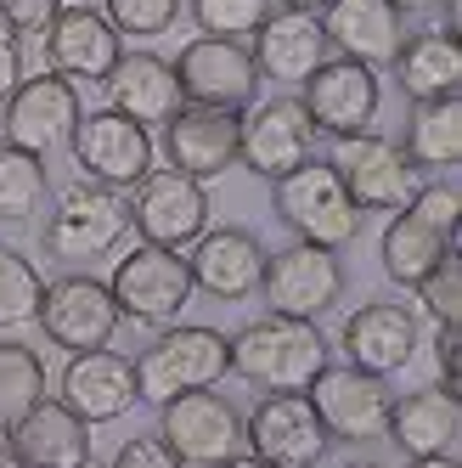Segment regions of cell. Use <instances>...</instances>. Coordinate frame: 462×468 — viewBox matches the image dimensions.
<instances>
[{
	"label": "cell",
	"instance_id": "1",
	"mask_svg": "<svg viewBox=\"0 0 462 468\" xmlns=\"http://www.w3.org/2000/svg\"><path fill=\"white\" fill-rule=\"evenodd\" d=\"M226 350H231V373L266 395H305L316 384V373L327 367V356H333L327 333L316 322L277 316V311L243 322L226 339Z\"/></svg>",
	"mask_w": 462,
	"mask_h": 468
},
{
	"label": "cell",
	"instance_id": "2",
	"mask_svg": "<svg viewBox=\"0 0 462 468\" xmlns=\"http://www.w3.org/2000/svg\"><path fill=\"white\" fill-rule=\"evenodd\" d=\"M130 367H136V400L158 412L163 400H175V395L215 389L231 373V350H226V333L220 327L170 322V327H158V339Z\"/></svg>",
	"mask_w": 462,
	"mask_h": 468
},
{
	"label": "cell",
	"instance_id": "3",
	"mask_svg": "<svg viewBox=\"0 0 462 468\" xmlns=\"http://www.w3.org/2000/svg\"><path fill=\"white\" fill-rule=\"evenodd\" d=\"M124 238H130V204H124V192L90 186V181L62 186L51 215H46V231H40L46 254L62 260L68 271H85V265L119 254Z\"/></svg>",
	"mask_w": 462,
	"mask_h": 468
},
{
	"label": "cell",
	"instance_id": "4",
	"mask_svg": "<svg viewBox=\"0 0 462 468\" xmlns=\"http://www.w3.org/2000/svg\"><path fill=\"white\" fill-rule=\"evenodd\" d=\"M271 209L293 231V243L316 249H350L361 231V209L350 204L344 181L333 176V164H299L282 181H271Z\"/></svg>",
	"mask_w": 462,
	"mask_h": 468
},
{
	"label": "cell",
	"instance_id": "5",
	"mask_svg": "<svg viewBox=\"0 0 462 468\" xmlns=\"http://www.w3.org/2000/svg\"><path fill=\"white\" fill-rule=\"evenodd\" d=\"M108 293L119 305V322H136V327H170L181 322V311L192 305V271H186V254L181 249H152L136 243L130 254H119Z\"/></svg>",
	"mask_w": 462,
	"mask_h": 468
},
{
	"label": "cell",
	"instance_id": "6",
	"mask_svg": "<svg viewBox=\"0 0 462 468\" xmlns=\"http://www.w3.org/2000/svg\"><path fill=\"white\" fill-rule=\"evenodd\" d=\"M333 176L344 181L350 204L361 215H401L412 204V192L423 186L412 158L401 153V142L389 136H373V130H361V136H339L333 142Z\"/></svg>",
	"mask_w": 462,
	"mask_h": 468
},
{
	"label": "cell",
	"instance_id": "7",
	"mask_svg": "<svg viewBox=\"0 0 462 468\" xmlns=\"http://www.w3.org/2000/svg\"><path fill=\"white\" fill-rule=\"evenodd\" d=\"M310 395V407L327 429V441H344V446H373L389 434V407H394V395H389V378L378 373H361V367L350 361H327L316 384L305 389Z\"/></svg>",
	"mask_w": 462,
	"mask_h": 468
},
{
	"label": "cell",
	"instance_id": "8",
	"mask_svg": "<svg viewBox=\"0 0 462 468\" xmlns=\"http://www.w3.org/2000/svg\"><path fill=\"white\" fill-rule=\"evenodd\" d=\"M158 441L170 446L186 468H220L243 446V412L215 389H192L158 407Z\"/></svg>",
	"mask_w": 462,
	"mask_h": 468
},
{
	"label": "cell",
	"instance_id": "9",
	"mask_svg": "<svg viewBox=\"0 0 462 468\" xmlns=\"http://www.w3.org/2000/svg\"><path fill=\"white\" fill-rule=\"evenodd\" d=\"M344 260L339 249H316V243H288L282 254H266V277H259V293L277 316H299L316 322L344 299Z\"/></svg>",
	"mask_w": 462,
	"mask_h": 468
},
{
	"label": "cell",
	"instance_id": "10",
	"mask_svg": "<svg viewBox=\"0 0 462 468\" xmlns=\"http://www.w3.org/2000/svg\"><path fill=\"white\" fill-rule=\"evenodd\" d=\"M79 119H85L79 85L57 80V74L23 80L6 102H0V130H6V147H23V153H35V158L68 153Z\"/></svg>",
	"mask_w": 462,
	"mask_h": 468
},
{
	"label": "cell",
	"instance_id": "11",
	"mask_svg": "<svg viewBox=\"0 0 462 468\" xmlns=\"http://www.w3.org/2000/svg\"><path fill=\"white\" fill-rule=\"evenodd\" d=\"M68 153H74V164L85 170V181H90V186H108V192H130L136 181H147L152 158H158L152 130H142L136 119H124V113H113V108L85 113V119L74 124Z\"/></svg>",
	"mask_w": 462,
	"mask_h": 468
},
{
	"label": "cell",
	"instance_id": "12",
	"mask_svg": "<svg viewBox=\"0 0 462 468\" xmlns=\"http://www.w3.org/2000/svg\"><path fill=\"white\" fill-rule=\"evenodd\" d=\"M130 231L152 249H192L209 231V186L181 170H147L130 197Z\"/></svg>",
	"mask_w": 462,
	"mask_h": 468
},
{
	"label": "cell",
	"instance_id": "13",
	"mask_svg": "<svg viewBox=\"0 0 462 468\" xmlns=\"http://www.w3.org/2000/svg\"><path fill=\"white\" fill-rule=\"evenodd\" d=\"M40 333L57 345V350H108L113 333H119V305L102 277L90 271H62L57 282H46V299H40Z\"/></svg>",
	"mask_w": 462,
	"mask_h": 468
},
{
	"label": "cell",
	"instance_id": "14",
	"mask_svg": "<svg viewBox=\"0 0 462 468\" xmlns=\"http://www.w3.org/2000/svg\"><path fill=\"white\" fill-rule=\"evenodd\" d=\"M175 69V85H181V102H197V108H231L243 113L254 108V90L266 85L254 69V51L243 40H192L181 46V57L170 62Z\"/></svg>",
	"mask_w": 462,
	"mask_h": 468
},
{
	"label": "cell",
	"instance_id": "15",
	"mask_svg": "<svg viewBox=\"0 0 462 468\" xmlns=\"http://www.w3.org/2000/svg\"><path fill=\"white\" fill-rule=\"evenodd\" d=\"M378 69H361V62L350 57H327L321 69L299 85V108L310 119V130H321V136H361V130H373L378 119Z\"/></svg>",
	"mask_w": 462,
	"mask_h": 468
},
{
	"label": "cell",
	"instance_id": "16",
	"mask_svg": "<svg viewBox=\"0 0 462 468\" xmlns=\"http://www.w3.org/2000/svg\"><path fill=\"white\" fill-rule=\"evenodd\" d=\"M243 446L254 457H266L271 468H321L333 441H327L310 395H266L243 418Z\"/></svg>",
	"mask_w": 462,
	"mask_h": 468
},
{
	"label": "cell",
	"instance_id": "17",
	"mask_svg": "<svg viewBox=\"0 0 462 468\" xmlns=\"http://www.w3.org/2000/svg\"><path fill=\"white\" fill-rule=\"evenodd\" d=\"M316 130L299 108V96H266V102L243 108V136H237V164L266 181H282L288 170L310 164Z\"/></svg>",
	"mask_w": 462,
	"mask_h": 468
},
{
	"label": "cell",
	"instance_id": "18",
	"mask_svg": "<svg viewBox=\"0 0 462 468\" xmlns=\"http://www.w3.org/2000/svg\"><path fill=\"white\" fill-rule=\"evenodd\" d=\"M46 74L68 80V85H102L113 74V62L124 57L119 28L102 17V6H62L46 23Z\"/></svg>",
	"mask_w": 462,
	"mask_h": 468
},
{
	"label": "cell",
	"instance_id": "19",
	"mask_svg": "<svg viewBox=\"0 0 462 468\" xmlns=\"http://www.w3.org/2000/svg\"><path fill=\"white\" fill-rule=\"evenodd\" d=\"M237 136H243V113L181 102L175 119L163 124V158H170V170L209 186L226 170H237Z\"/></svg>",
	"mask_w": 462,
	"mask_h": 468
},
{
	"label": "cell",
	"instance_id": "20",
	"mask_svg": "<svg viewBox=\"0 0 462 468\" xmlns=\"http://www.w3.org/2000/svg\"><path fill=\"white\" fill-rule=\"evenodd\" d=\"M186 271H192V293L237 305V299H248L259 288V277H266V243H259L248 226H209L204 238L192 243Z\"/></svg>",
	"mask_w": 462,
	"mask_h": 468
},
{
	"label": "cell",
	"instance_id": "21",
	"mask_svg": "<svg viewBox=\"0 0 462 468\" xmlns=\"http://www.w3.org/2000/svg\"><path fill=\"white\" fill-rule=\"evenodd\" d=\"M57 400L68 407L79 423H113L136 407V367L119 350H79L62 367V384H57Z\"/></svg>",
	"mask_w": 462,
	"mask_h": 468
},
{
	"label": "cell",
	"instance_id": "22",
	"mask_svg": "<svg viewBox=\"0 0 462 468\" xmlns=\"http://www.w3.org/2000/svg\"><path fill=\"white\" fill-rule=\"evenodd\" d=\"M316 23L327 35V51L361 62V69H389L406 40V23L389 0H327Z\"/></svg>",
	"mask_w": 462,
	"mask_h": 468
},
{
	"label": "cell",
	"instance_id": "23",
	"mask_svg": "<svg viewBox=\"0 0 462 468\" xmlns=\"http://www.w3.org/2000/svg\"><path fill=\"white\" fill-rule=\"evenodd\" d=\"M417 316L406 305H394V299H373V305H361L344 333H339V345H344V361L361 367V373H406L412 356H417Z\"/></svg>",
	"mask_w": 462,
	"mask_h": 468
},
{
	"label": "cell",
	"instance_id": "24",
	"mask_svg": "<svg viewBox=\"0 0 462 468\" xmlns=\"http://www.w3.org/2000/svg\"><path fill=\"white\" fill-rule=\"evenodd\" d=\"M321 62H327V35H321L316 12H288V6H277L266 23L254 28V69H259V80L305 85Z\"/></svg>",
	"mask_w": 462,
	"mask_h": 468
},
{
	"label": "cell",
	"instance_id": "25",
	"mask_svg": "<svg viewBox=\"0 0 462 468\" xmlns=\"http://www.w3.org/2000/svg\"><path fill=\"white\" fill-rule=\"evenodd\" d=\"M406 457H457L462 441V400L440 384L412 389V395H394L389 407V434Z\"/></svg>",
	"mask_w": 462,
	"mask_h": 468
},
{
	"label": "cell",
	"instance_id": "26",
	"mask_svg": "<svg viewBox=\"0 0 462 468\" xmlns=\"http://www.w3.org/2000/svg\"><path fill=\"white\" fill-rule=\"evenodd\" d=\"M102 85H108V108L124 113V119H136L142 130H152V124L163 130L175 119V108H181L175 69L158 51H124Z\"/></svg>",
	"mask_w": 462,
	"mask_h": 468
},
{
	"label": "cell",
	"instance_id": "27",
	"mask_svg": "<svg viewBox=\"0 0 462 468\" xmlns=\"http://www.w3.org/2000/svg\"><path fill=\"white\" fill-rule=\"evenodd\" d=\"M12 446L23 457V468H85L90 463V423H79L62 400H40L17 429Z\"/></svg>",
	"mask_w": 462,
	"mask_h": 468
},
{
	"label": "cell",
	"instance_id": "28",
	"mask_svg": "<svg viewBox=\"0 0 462 468\" xmlns=\"http://www.w3.org/2000/svg\"><path fill=\"white\" fill-rule=\"evenodd\" d=\"M394 85L412 102H435V96H457L462 90V40L451 28H428V35H406L394 51Z\"/></svg>",
	"mask_w": 462,
	"mask_h": 468
},
{
	"label": "cell",
	"instance_id": "29",
	"mask_svg": "<svg viewBox=\"0 0 462 468\" xmlns=\"http://www.w3.org/2000/svg\"><path fill=\"white\" fill-rule=\"evenodd\" d=\"M401 153L412 158V170H451V164L462 158V102L457 96L412 102Z\"/></svg>",
	"mask_w": 462,
	"mask_h": 468
},
{
	"label": "cell",
	"instance_id": "30",
	"mask_svg": "<svg viewBox=\"0 0 462 468\" xmlns=\"http://www.w3.org/2000/svg\"><path fill=\"white\" fill-rule=\"evenodd\" d=\"M446 249H451V243L440 238L435 226H423L412 209H401V215H389V226H383L378 265H383V277H389L394 288H417V282L440 265Z\"/></svg>",
	"mask_w": 462,
	"mask_h": 468
},
{
	"label": "cell",
	"instance_id": "31",
	"mask_svg": "<svg viewBox=\"0 0 462 468\" xmlns=\"http://www.w3.org/2000/svg\"><path fill=\"white\" fill-rule=\"evenodd\" d=\"M46 356L23 339H0V429H17L46 400Z\"/></svg>",
	"mask_w": 462,
	"mask_h": 468
},
{
	"label": "cell",
	"instance_id": "32",
	"mask_svg": "<svg viewBox=\"0 0 462 468\" xmlns=\"http://www.w3.org/2000/svg\"><path fill=\"white\" fill-rule=\"evenodd\" d=\"M46 192H51L46 158H35V153L0 142V220L17 226V220H28V215H40Z\"/></svg>",
	"mask_w": 462,
	"mask_h": 468
},
{
	"label": "cell",
	"instance_id": "33",
	"mask_svg": "<svg viewBox=\"0 0 462 468\" xmlns=\"http://www.w3.org/2000/svg\"><path fill=\"white\" fill-rule=\"evenodd\" d=\"M40 299H46V277H40V265L28 260L23 249L0 243V333L28 327V322L40 316Z\"/></svg>",
	"mask_w": 462,
	"mask_h": 468
},
{
	"label": "cell",
	"instance_id": "34",
	"mask_svg": "<svg viewBox=\"0 0 462 468\" xmlns=\"http://www.w3.org/2000/svg\"><path fill=\"white\" fill-rule=\"evenodd\" d=\"M186 6H192V23L209 40H248L277 12V0H186Z\"/></svg>",
	"mask_w": 462,
	"mask_h": 468
},
{
	"label": "cell",
	"instance_id": "35",
	"mask_svg": "<svg viewBox=\"0 0 462 468\" xmlns=\"http://www.w3.org/2000/svg\"><path fill=\"white\" fill-rule=\"evenodd\" d=\"M102 17L119 28V40H152L175 28L181 0H102Z\"/></svg>",
	"mask_w": 462,
	"mask_h": 468
},
{
	"label": "cell",
	"instance_id": "36",
	"mask_svg": "<svg viewBox=\"0 0 462 468\" xmlns=\"http://www.w3.org/2000/svg\"><path fill=\"white\" fill-rule=\"evenodd\" d=\"M412 293H417V305L428 311V322L457 327V316H462V260H457V243L440 254V265H435V271H428Z\"/></svg>",
	"mask_w": 462,
	"mask_h": 468
},
{
	"label": "cell",
	"instance_id": "37",
	"mask_svg": "<svg viewBox=\"0 0 462 468\" xmlns=\"http://www.w3.org/2000/svg\"><path fill=\"white\" fill-rule=\"evenodd\" d=\"M406 209L423 226H435L446 243H457V220H462V192H457V181H428V186H417Z\"/></svg>",
	"mask_w": 462,
	"mask_h": 468
},
{
	"label": "cell",
	"instance_id": "38",
	"mask_svg": "<svg viewBox=\"0 0 462 468\" xmlns=\"http://www.w3.org/2000/svg\"><path fill=\"white\" fill-rule=\"evenodd\" d=\"M108 468H186V463H181L170 446H163L158 434H136V441L119 446V457H113Z\"/></svg>",
	"mask_w": 462,
	"mask_h": 468
},
{
	"label": "cell",
	"instance_id": "39",
	"mask_svg": "<svg viewBox=\"0 0 462 468\" xmlns=\"http://www.w3.org/2000/svg\"><path fill=\"white\" fill-rule=\"evenodd\" d=\"M68 6V0H0V17H6L17 35H46V23Z\"/></svg>",
	"mask_w": 462,
	"mask_h": 468
},
{
	"label": "cell",
	"instance_id": "40",
	"mask_svg": "<svg viewBox=\"0 0 462 468\" xmlns=\"http://www.w3.org/2000/svg\"><path fill=\"white\" fill-rule=\"evenodd\" d=\"M23 85V35L0 17V102Z\"/></svg>",
	"mask_w": 462,
	"mask_h": 468
},
{
	"label": "cell",
	"instance_id": "41",
	"mask_svg": "<svg viewBox=\"0 0 462 468\" xmlns=\"http://www.w3.org/2000/svg\"><path fill=\"white\" fill-rule=\"evenodd\" d=\"M435 361H440V389H462V339H457V327H440V339H435Z\"/></svg>",
	"mask_w": 462,
	"mask_h": 468
},
{
	"label": "cell",
	"instance_id": "42",
	"mask_svg": "<svg viewBox=\"0 0 462 468\" xmlns=\"http://www.w3.org/2000/svg\"><path fill=\"white\" fill-rule=\"evenodd\" d=\"M0 468H23V457L12 446V429H0Z\"/></svg>",
	"mask_w": 462,
	"mask_h": 468
},
{
	"label": "cell",
	"instance_id": "43",
	"mask_svg": "<svg viewBox=\"0 0 462 468\" xmlns=\"http://www.w3.org/2000/svg\"><path fill=\"white\" fill-rule=\"evenodd\" d=\"M220 468H271V463H266V457H254V452H237L231 463H220Z\"/></svg>",
	"mask_w": 462,
	"mask_h": 468
},
{
	"label": "cell",
	"instance_id": "44",
	"mask_svg": "<svg viewBox=\"0 0 462 468\" xmlns=\"http://www.w3.org/2000/svg\"><path fill=\"white\" fill-rule=\"evenodd\" d=\"M406 468H462V463L457 457H412Z\"/></svg>",
	"mask_w": 462,
	"mask_h": 468
},
{
	"label": "cell",
	"instance_id": "45",
	"mask_svg": "<svg viewBox=\"0 0 462 468\" xmlns=\"http://www.w3.org/2000/svg\"><path fill=\"white\" fill-rule=\"evenodd\" d=\"M389 6L406 17V12H428V6H435V0H389Z\"/></svg>",
	"mask_w": 462,
	"mask_h": 468
},
{
	"label": "cell",
	"instance_id": "46",
	"mask_svg": "<svg viewBox=\"0 0 462 468\" xmlns=\"http://www.w3.org/2000/svg\"><path fill=\"white\" fill-rule=\"evenodd\" d=\"M277 6H288V12H321L327 0H277Z\"/></svg>",
	"mask_w": 462,
	"mask_h": 468
},
{
	"label": "cell",
	"instance_id": "47",
	"mask_svg": "<svg viewBox=\"0 0 462 468\" xmlns=\"http://www.w3.org/2000/svg\"><path fill=\"white\" fill-rule=\"evenodd\" d=\"M344 468H378V463H367V457H361V463H344Z\"/></svg>",
	"mask_w": 462,
	"mask_h": 468
},
{
	"label": "cell",
	"instance_id": "48",
	"mask_svg": "<svg viewBox=\"0 0 462 468\" xmlns=\"http://www.w3.org/2000/svg\"><path fill=\"white\" fill-rule=\"evenodd\" d=\"M85 468H96V463H85Z\"/></svg>",
	"mask_w": 462,
	"mask_h": 468
}]
</instances>
